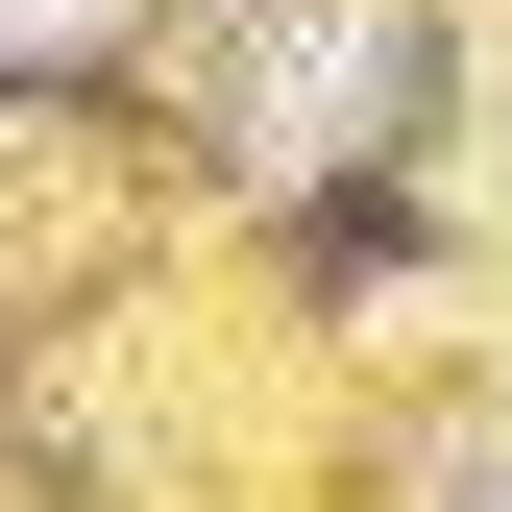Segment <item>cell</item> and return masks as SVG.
<instances>
[{
	"instance_id": "obj_2",
	"label": "cell",
	"mask_w": 512,
	"mask_h": 512,
	"mask_svg": "<svg viewBox=\"0 0 512 512\" xmlns=\"http://www.w3.org/2000/svg\"><path fill=\"white\" fill-rule=\"evenodd\" d=\"M74 25H122V0H0V49H74Z\"/></svg>"
},
{
	"instance_id": "obj_1",
	"label": "cell",
	"mask_w": 512,
	"mask_h": 512,
	"mask_svg": "<svg viewBox=\"0 0 512 512\" xmlns=\"http://www.w3.org/2000/svg\"><path fill=\"white\" fill-rule=\"evenodd\" d=\"M391 98V0H269V171H342Z\"/></svg>"
}]
</instances>
